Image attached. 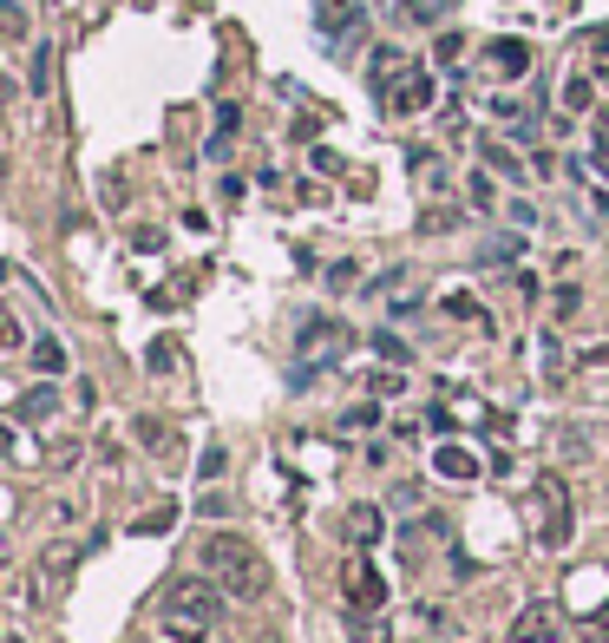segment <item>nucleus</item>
I'll return each mask as SVG.
<instances>
[{
    "label": "nucleus",
    "mask_w": 609,
    "mask_h": 643,
    "mask_svg": "<svg viewBox=\"0 0 609 643\" xmlns=\"http://www.w3.org/2000/svg\"><path fill=\"white\" fill-rule=\"evenodd\" d=\"M197 559H203V572L216 577L223 597H236V604L270 597V565H263V552H256L243 532H210L197 545Z\"/></svg>",
    "instance_id": "nucleus-1"
},
{
    "label": "nucleus",
    "mask_w": 609,
    "mask_h": 643,
    "mask_svg": "<svg viewBox=\"0 0 609 643\" xmlns=\"http://www.w3.org/2000/svg\"><path fill=\"white\" fill-rule=\"evenodd\" d=\"M216 611H223V591H216V584H203V577H171V584H164V617H171V624L203 631V624H216Z\"/></svg>",
    "instance_id": "nucleus-2"
},
{
    "label": "nucleus",
    "mask_w": 609,
    "mask_h": 643,
    "mask_svg": "<svg viewBox=\"0 0 609 643\" xmlns=\"http://www.w3.org/2000/svg\"><path fill=\"white\" fill-rule=\"evenodd\" d=\"M374 92H380V106H387V112L413 119V112H426V106H433V72L406 60V67H394L387 79H374Z\"/></svg>",
    "instance_id": "nucleus-3"
},
{
    "label": "nucleus",
    "mask_w": 609,
    "mask_h": 643,
    "mask_svg": "<svg viewBox=\"0 0 609 643\" xmlns=\"http://www.w3.org/2000/svg\"><path fill=\"white\" fill-rule=\"evenodd\" d=\"M531 512H538V539L557 552L564 539H570V493H564V480H538V493H531Z\"/></svg>",
    "instance_id": "nucleus-4"
},
{
    "label": "nucleus",
    "mask_w": 609,
    "mask_h": 643,
    "mask_svg": "<svg viewBox=\"0 0 609 643\" xmlns=\"http://www.w3.org/2000/svg\"><path fill=\"white\" fill-rule=\"evenodd\" d=\"M341 591H347L354 611H380V604H387V577L374 572V565H347V572H341Z\"/></svg>",
    "instance_id": "nucleus-5"
},
{
    "label": "nucleus",
    "mask_w": 609,
    "mask_h": 643,
    "mask_svg": "<svg viewBox=\"0 0 609 643\" xmlns=\"http://www.w3.org/2000/svg\"><path fill=\"white\" fill-rule=\"evenodd\" d=\"M67 572H72V559L53 545V552L40 559V572H33V604H53V597H60V584H67Z\"/></svg>",
    "instance_id": "nucleus-6"
},
{
    "label": "nucleus",
    "mask_w": 609,
    "mask_h": 643,
    "mask_svg": "<svg viewBox=\"0 0 609 643\" xmlns=\"http://www.w3.org/2000/svg\"><path fill=\"white\" fill-rule=\"evenodd\" d=\"M347 643H394L387 604H380V611H354V617H347Z\"/></svg>",
    "instance_id": "nucleus-7"
},
{
    "label": "nucleus",
    "mask_w": 609,
    "mask_h": 643,
    "mask_svg": "<svg viewBox=\"0 0 609 643\" xmlns=\"http://www.w3.org/2000/svg\"><path fill=\"white\" fill-rule=\"evenodd\" d=\"M550 643L557 637V624H550V604H525V611H518V624H511V643Z\"/></svg>",
    "instance_id": "nucleus-8"
},
{
    "label": "nucleus",
    "mask_w": 609,
    "mask_h": 643,
    "mask_svg": "<svg viewBox=\"0 0 609 643\" xmlns=\"http://www.w3.org/2000/svg\"><path fill=\"white\" fill-rule=\"evenodd\" d=\"M341 532H347V545H374V539H380V505H354V512L341 519Z\"/></svg>",
    "instance_id": "nucleus-9"
},
{
    "label": "nucleus",
    "mask_w": 609,
    "mask_h": 643,
    "mask_svg": "<svg viewBox=\"0 0 609 643\" xmlns=\"http://www.w3.org/2000/svg\"><path fill=\"white\" fill-rule=\"evenodd\" d=\"M491 67L505 79H518V72H531V47L525 40H491Z\"/></svg>",
    "instance_id": "nucleus-10"
},
{
    "label": "nucleus",
    "mask_w": 609,
    "mask_h": 643,
    "mask_svg": "<svg viewBox=\"0 0 609 643\" xmlns=\"http://www.w3.org/2000/svg\"><path fill=\"white\" fill-rule=\"evenodd\" d=\"M308 349H347V329H341V322H322V315H315V322L302 329V355H308Z\"/></svg>",
    "instance_id": "nucleus-11"
},
{
    "label": "nucleus",
    "mask_w": 609,
    "mask_h": 643,
    "mask_svg": "<svg viewBox=\"0 0 609 643\" xmlns=\"http://www.w3.org/2000/svg\"><path fill=\"white\" fill-rule=\"evenodd\" d=\"M433 466H439L446 480H473V473H478V460L466 453V446H439V460H433Z\"/></svg>",
    "instance_id": "nucleus-12"
},
{
    "label": "nucleus",
    "mask_w": 609,
    "mask_h": 643,
    "mask_svg": "<svg viewBox=\"0 0 609 643\" xmlns=\"http://www.w3.org/2000/svg\"><path fill=\"white\" fill-rule=\"evenodd\" d=\"M20 414H27V421H53V414H60V394H53V388H33V394L20 401Z\"/></svg>",
    "instance_id": "nucleus-13"
},
{
    "label": "nucleus",
    "mask_w": 609,
    "mask_h": 643,
    "mask_svg": "<svg viewBox=\"0 0 609 643\" xmlns=\"http://www.w3.org/2000/svg\"><path fill=\"white\" fill-rule=\"evenodd\" d=\"M33 368H40V374H60V368H67V349H60V342H33Z\"/></svg>",
    "instance_id": "nucleus-14"
},
{
    "label": "nucleus",
    "mask_w": 609,
    "mask_h": 643,
    "mask_svg": "<svg viewBox=\"0 0 609 643\" xmlns=\"http://www.w3.org/2000/svg\"><path fill=\"white\" fill-rule=\"evenodd\" d=\"M478 158H485V164H491V171H505V178H518V158H511V151H505V144H478Z\"/></svg>",
    "instance_id": "nucleus-15"
},
{
    "label": "nucleus",
    "mask_w": 609,
    "mask_h": 643,
    "mask_svg": "<svg viewBox=\"0 0 609 643\" xmlns=\"http://www.w3.org/2000/svg\"><path fill=\"white\" fill-rule=\"evenodd\" d=\"M446 13V0H406V20H419V27H433Z\"/></svg>",
    "instance_id": "nucleus-16"
},
{
    "label": "nucleus",
    "mask_w": 609,
    "mask_h": 643,
    "mask_svg": "<svg viewBox=\"0 0 609 643\" xmlns=\"http://www.w3.org/2000/svg\"><path fill=\"white\" fill-rule=\"evenodd\" d=\"M550 309H557V322H570V315L583 309V295H577V289L564 283V289H557V295H550Z\"/></svg>",
    "instance_id": "nucleus-17"
},
{
    "label": "nucleus",
    "mask_w": 609,
    "mask_h": 643,
    "mask_svg": "<svg viewBox=\"0 0 609 643\" xmlns=\"http://www.w3.org/2000/svg\"><path fill=\"white\" fill-rule=\"evenodd\" d=\"M564 106L583 112V106H590V79H570V86H564Z\"/></svg>",
    "instance_id": "nucleus-18"
},
{
    "label": "nucleus",
    "mask_w": 609,
    "mask_h": 643,
    "mask_svg": "<svg viewBox=\"0 0 609 643\" xmlns=\"http://www.w3.org/2000/svg\"><path fill=\"white\" fill-rule=\"evenodd\" d=\"M387 500H394V505H419V500H426V486H419V480H400Z\"/></svg>",
    "instance_id": "nucleus-19"
},
{
    "label": "nucleus",
    "mask_w": 609,
    "mask_h": 643,
    "mask_svg": "<svg viewBox=\"0 0 609 643\" xmlns=\"http://www.w3.org/2000/svg\"><path fill=\"white\" fill-rule=\"evenodd\" d=\"M374 349H380V355H387V361H406V342H400V335H387V329L374 335Z\"/></svg>",
    "instance_id": "nucleus-20"
},
{
    "label": "nucleus",
    "mask_w": 609,
    "mask_h": 643,
    "mask_svg": "<svg viewBox=\"0 0 609 643\" xmlns=\"http://www.w3.org/2000/svg\"><path fill=\"white\" fill-rule=\"evenodd\" d=\"M518 250H525V243H518V237H498V243H491V250H485V257H498V263H511V257H518Z\"/></svg>",
    "instance_id": "nucleus-21"
},
{
    "label": "nucleus",
    "mask_w": 609,
    "mask_h": 643,
    "mask_svg": "<svg viewBox=\"0 0 609 643\" xmlns=\"http://www.w3.org/2000/svg\"><path fill=\"white\" fill-rule=\"evenodd\" d=\"M0 460H13V433L0 428Z\"/></svg>",
    "instance_id": "nucleus-22"
},
{
    "label": "nucleus",
    "mask_w": 609,
    "mask_h": 643,
    "mask_svg": "<svg viewBox=\"0 0 609 643\" xmlns=\"http://www.w3.org/2000/svg\"><path fill=\"white\" fill-rule=\"evenodd\" d=\"M7 99H13V79H7V72H0V106H7Z\"/></svg>",
    "instance_id": "nucleus-23"
},
{
    "label": "nucleus",
    "mask_w": 609,
    "mask_h": 643,
    "mask_svg": "<svg viewBox=\"0 0 609 643\" xmlns=\"http://www.w3.org/2000/svg\"><path fill=\"white\" fill-rule=\"evenodd\" d=\"M256 643H282V637H275V631H256Z\"/></svg>",
    "instance_id": "nucleus-24"
}]
</instances>
